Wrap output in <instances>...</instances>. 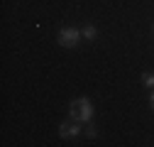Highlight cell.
I'll use <instances>...</instances> for the list:
<instances>
[{"label":"cell","mask_w":154,"mask_h":147,"mask_svg":"<svg viewBox=\"0 0 154 147\" xmlns=\"http://www.w3.org/2000/svg\"><path fill=\"white\" fill-rule=\"evenodd\" d=\"M71 118H73L76 123H88V120L93 118V103H91L86 96L76 98V101L71 103Z\"/></svg>","instance_id":"obj_1"},{"label":"cell","mask_w":154,"mask_h":147,"mask_svg":"<svg viewBox=\"0 0 154 147\" xmlns=\"http://www.w3.org/2000/svg\"><path fill=\"white\" fill-rule=\"evenodd\" d=\"M79 39H81V32L76 30V27H64V30L59 32V44L66 47V49L76 47V44H79Z\"/></svg>","instance_id":"obj_2"},{"label":"cell","mask_w":154,"mask_h":147,"mask_svg":"<svg viewBox=\"0 0 154 147\" xmlns=\"http://www.w3.org/2000/svg\"><path fill=\"white\" fill-rule=\"evenodd\" d=\"M59 133H61V137H76L81 133V125L79 123H61V127H59Z\"/></svg>","instance_id":"obj_3"},{"label":"cell","mask_w":154,"mask_h":147,"mask_svg":"<svg viewBox=\"0 0 154 147\" xmlns=\"http://www.w3.org/2000/svg\"><path fill=\"white\" fill-rule=\"evenodd\" d=\"M81 34L86 37V39H95V34H98V32H95V27H93V25H88V27H83V30H81Z\"/></svg>","instance_id":"obj_4"},{"label":"cell","mask_w":154,"mask_h":147,"mask_svg":"<svg viewBox=\"0 0 154 147\" xmlns=\"http://www.w3.org/2000/svg\"><path fill=\"white\" fill-rule=\"evenodd\" d=\"M142 83H144L147 88H154V74H149V71H147L144 76H142Z\"/></svg>","instance_id":"obj_5"},{"label":"cell","mask_w":154,"mask_h":147,"mask_svg":"<svg viewBox=\"0 0 154 147\" xmlns=\"http://www.w3.org/2000/svg\"><path fill=\"white\" fill-rule=\"evenodd\" d=\"M149 103H152V110H154V93H152V98H149Z\"/></svg>","instance_id":"obj_6"},{"label":"cell","mask_w":154,"mask_h":147,"mask_svg":"<svg viewBox=\"0 0 154 147\" xmlns=\"http://www.w3.org/2000/svg\"><path fill=\"white\" fill-rule=\"evenodd\" d=\"M152 30H154V22H152Z\"/></svg>","instance_id":"obj_7"}]
</instances>
